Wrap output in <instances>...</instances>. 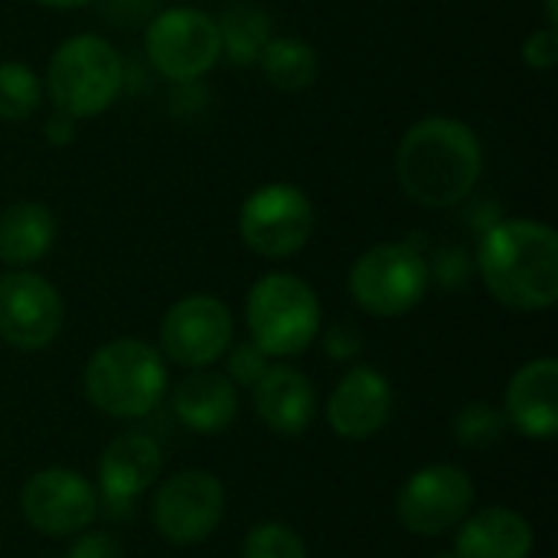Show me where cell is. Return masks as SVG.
Returning <instances> with one entry per match:
<instances>
[{"mask_svg":"<svg viewBox=\"0 0 558 558\" xmlns=\"http://www.w3.org/2000/svg\"><path fill=\"white\" fill-rule=\"evenodd\" d=\"M484 170V147L471 124L458 118L415 121L396 150L399 190L425 209H451L464 203Z\"/></svg>","mask_w":558,"mask_h":558,"instance_id":"1","label":"cell"},{"mask_svg":"<svg viewBox=\"0 0 558 558\" xmlns=\"http://www.w3.org/2000/svg\"><path fill=\"white\" fill-rule=\"evenodd\" d=\"M487 291L510 311L539 314L558 301V235L539 219H500L477 248Z\"/></svg>","mask_w":558,"mask_h":558,"instance_id":"2","label":"cell"},{"mask_svg":"<svg viewBox=\"0 0 558 558\" xmlns=\"http://www.w3.org/2000/svg\"><path fill=\"white\" fill-rule=\"evenodd\" d=\"M85 399L108 418H144L167 392V363L157 347L121 337L92 353L82 373Z\"/></svg>","mask_w":558,"mask_h":558,"instance_id":"3","label":"cell"},{"mask_svg":"<svg viewBox=\"0 0 558 558\" xmlns=\"http://www.w3.org/2000/svg\"><path fill=\"white\" fill-rule=\"evenodd\" d=\"M320 301L317 291L288 271L262 275L245 298L248 340L268 360L301 356L320 337Z\"/></svg>","mask_w":558,"mask_h":558,"instance_id":"4","label":"cell"},{"mask_svg":"<svg viewBox=\"0 0 558 558\" xmlns=\"http://www.w3.org/2000/svg\"><path fill=\"white\" fill-rule=\"evenodd\" d=\"M124 85L121 52L95 33H75L56 46L46 69V92L56 111L69 118H98L105 114Z\"/></svg>","mask_w":558,"mask_h":558,"instance_id":"5","label":"cell"},{"mask_svg":"<svg viewBox=\"0 0 558 558\" xmlns=\"http://www.w3.org/2000/svg\"><path fill=\"white\" fill-rule=\"evenodd\" d=\"M428 278V262L412 242H379L353 262L347 288L366 314L402 317L425 301Z\"/></svg>","mask_w":558,"mask_h":558,"instance_id":"6","label":"cell"},{"mask_svg":"<svg viewBox=\"0 0 558 558\" xmlns=\"http://www.w3.org/2000/svg\"><path fill=\"white\" fill-rule=\"evenodd\" d=\"M144 56L167 82L190 85L203 78L222 59L216 16L196 7L160 10L144 29Z\"/></svg>","mask_w":558,"mask_h":558,"instance_id":"7","label":"cell"},{"mask_svg":"<svg viewBox=\"0 0 558 558\" xmlns=\"http://www.w3.org/2000/svg\"><path fill=\"white\" fill-rule=\"evenodd\" d=\"M314 235V206L301 186L265 183L239 209V239L262 258H291Z\"/></svg>","mask_w":558,"mask_h":558,"instance_id":"8","label":"cell"},{"mask_svg":"<svg viewBox=\"0 0 558 558\" xmlns=\"http://www.w3.org/2000/svg\"><path fill=\"white\" fill-rule=\"evenodd\" d=\"M226 517V487L216 474L190 468L170 474L150 500L154 530L173 546L206 543Z\"/></svg>","mask_w":558,"mask_h":558,"instance_id":"9","label":"cell"},{"mask_svg":"<svg viewBox=\"0 0 558 558\" xmlns=\"http://www.w3.org/2000/svg\"><path fill=\"white\" fill-rule=\"evenodd\" d=\"M474 477L464 468L428 464L402 484L396 517L412 536H445L474 510Z\"/></svg>","mask_w":558,"mask_h":558,"instance_id":"10","label":"cell"},{"mask_svg":"<svg viewBox=\"0 0 558 558\" xmlns=\"http://www.w3.org/2000/svg\"><path fill=\"white\" fill-rule=\"evenodd\" d=\"M65 324L62 294L49 278L29 268L0 275V340L20 353H36L56 343Z\"/></svg>","mask_w":558,"mask_h":558,"instance_id":"11","label":"cell"},{"mask_svg":"<svg viewBox=\"0 0 558 558\" xmlns=\"http://www.w3.org/2000/svg\"><path fill=\"white\" fill-rule=\"evenodd\" d=\"M232 314L213 294L180 298L160 320V356L183 369H209L232 347Z\"/></svg>","mask_w":558,"mask_h":558,"instance_id":"12","label":"cell"},{"mask_svg":"<svg viewBox=\"0 0 558 558\" xmlns=\"http://www.w3.org/2000/svg\"><path fill=\"white\" fill-rule=\"evenodd\" d=\"M20 510L29 530L49 539H62L95 523L98 490L72 468H46L23 484Z\"/></svg>","mask_w":558,"mask_h":558,"instance_id":"13","label":"cell"},{"mask_svg":"<svg viewBox=\"0 0 558 558\" xmlns=\"http://www.w3.org/2000/svg\"><path fill=\"white\" fill-rule=\"evenodd\" d=\"M392 383L373 366H350L327 399V425L343 441H369L392 418Z\"/></svg>","mask_w":558,"mask_h":558,"instance_id":"14","label":"cell"},{"mask_svg":"<svg viewBox=\"0 0 558 558\" xmlns=\"http://www.w3.org/2000/svg\"><path fill=\"white\" fill-rule=\"evenodd\" d=\"M163 471V451L160 445L144 432H124L114 435L101 458H98V504H105L111 513H124L134 507L141 494H147Z\"/></svg>","mask_w":558,"mask_h":558,"instance_id":"15","label":"cell"},{"mask_svg":"<svg viewBox=\"0 0 558 558\" xmlns=\"http://www.w3.org/2000/svg\"><path fill=\"white\" fill-rule=\"evenodd\" d=\"M504 418L513 432L533 441H553L558 435V363L553 356L520 366L504 392Z\"/></svg>","mask_w":558,"mask_h":558,"instance_id":"16","label":"cell"},{"mask_svg":"<svg viewBox=\"0 0 558 558\" xmlns=\"http://www.w3.org/2000/svg\"><path fill=\"white\" fill-rule=\"evenodd\" d=\"M252 402L258 422L281 438H301L317 418L314 383L284 363L265 369V376L252 386Z\"/></svg>","mask_w":558,"mask_h":558,"instance_id":"17","label":"cell"},{"mask_svg":"<svg viewBox=\"0 0 558 558\" xmlns=\"http://www.w3.org/2000/svg\"><path fill=\"white\" fill-rule=\"evenodd\" d=\"M533 549L536 533L526 517L507 507H484L458 523L451 553L458 558H530Z\"/></svg>","mask_w":558,"mask_h":558,"instance_id":"18","label":"cell"},{"mask_svg":"<svg viewBox=\"0 0 558 558\" xmlns=\"http://www.w3.org/2000/svg\"><path fill=\"white\" fill-rule=\"evenodd\" d=\"M173 415L196 435H222L239 415V386L226 373L190 369L173 389Z\"/></svg>","mask_w":558,"mask_h":558,"instance_id":"19","label":"cell"},{"mask_svg":"<svg viewBox=\"0 0 558 558\" xmlns=\"http://www.w3.org/2000/svg\"><path fill=\"white\" fill-rule=\"evenodd\" d=\"M56 242V219L49 206L36 199L10 203L0 213V262L10 268H29L49 255Z\"/></svg>","mask_w":558,"mask_h":558,"instance_id":"20","label":"cell"},{"mask_svg":"<svg viewBox=\"0 0 558 558\" xmlns=\"http://www.w3.org/2000/svg\"><path fill=\"white\" fill-rule=\"evenodd\" d=\"M219 43H222V56L235 65H255L262 49L271 39V16L248 3V0H235L229 3L219 20Z\"/></svg>","mask_w":558,"mask_h":558,"instance_id":"21","label":"cell"},{"mask_svg":"<svg viewBox=\"0 0 558 558\" xmlns=\"http://www.w3.org/2000/svg\"><path fill=\"white\" fill-rule=\"evenodd\" d=\"M268 85L278 92H304L317 82L320 59L311 43L298 36H271L255 62Z\"/></svg>","mask_w":558,"mask_h":558,"instance_id":"22","label":"cell"},{"mask_svg":"<svg viewBox=\"0 0 558 558\" xmlns=\"http://www.w3.org/2000/svg\"><path fill=\"white\" fill-rule=\"evenodd\" d=\"M43 101V82L26 62H0V121H26Z\"/></svg>","mask_w":558,"mask_h":558,"instance_id":"23","label":"cell"},{"mask_svg":"<svg viewBox=\"0 0 558 558\" xmlns=\"http://www.w3.org/2000/svg\"><path fill=\"white\" fill-rule=\"evenodd\" d=\"M507 428L510 425H507L504 412L487 405V402H468L451 418V438L464 451H487V448H494L507 435Z\"/></svg>","mask_w":558,"mask_h":558,"instance_id":"24","label":"cell"},{"mask_svg":"<svg viewBox=\"0 0 558 558\" xmlns=\"http://www.w3.org/2000/svg\"><path fill=\"white\" fill-rule=\"evenodd\" d=\"M242 558H311L304 539L284 523H258L242 543Z\"/></svg>","mask_w":558,"mask_h":558,"instance_id":"25","label":"cell"},{"mask_svg":"<svg viewBox=\"0 0 558 558\" xmlns=\"http://www.w3.org/2000/svg\"><path fill=\"white\" fill-rule=\"evenodd\" d=\"M268 366H271V360H268L252 340H248V343H235V347L226 350V376H229L235 386L252 389V386L265 376Z\"/></svg>","mask_w":558,"mask_h":558,"instance_id":"26","label":"cell"},{"mask_svg":"<svg viewBox=\"0 0 558 558\" xmlns=\"http://www.w3.org/2000/svg\"><path fill=\"white\" fill-rule=\"evenodd\" d=\"M65 558H124V546L101 530H82L75 533Z\"/></svg>","mask_w":558,"mask_h":558,"instance_id":"27","label":"cell"},{"mask_svg":"<svg viewBox=\"0 0 558 558\" xmlns=\"http://www.w3.org/2000/svg\"><path fill=\"white\" fill-rule=\"evenodd\" d=\"M523 62L530 69H553L558 62V36L556 26H539L523 43Z\"/></svg>","mask_w":558,"mask_h":558,"instance_id":"28","label":"cell"},{"mask_svg":"<svg viewBox=\"0 0 558 558\" xmlns=\"http://www.w3.org/2000/svg\"><path fill=\"white\" fill-rule=\"evenodd\" d=\"M324 350L337 363H350L363 353V333L353 324H333L324 333Z\"/></svg>","mask_w":558,"mask_h":558,"instance_id":"29","label":"cell"},{"mask_svg":"<svg viewBox=\"0 0 558 558\" xmlns=\"http://www.w3.org/2000/svg\"><path fill=\"white\" fill-rule=\"evenodd\" d=\"M75 137V118H69L65 111H52V118L46 121V141L49 144H69Z\"/></svg>","mask_w":558,"mask_h":558,"instance_id":"30","label":"cell"},{"mask_svg":"<svg viewBox=\"0 0 558 558\" xmlns=\"http://www.w3.org/2000/svg\"><path fill=\"white\" fill-rule=\"evenodd\" d=\"M36 3L52 7V10H82V7H88L92 0H36Z\"/></svg>","mask_w":558,"mask_h":558,"instance_id":"31","label":"cell"},{"mask_svg":"<svg viewBox=\"0 0 558 558\" xmlns=\"http://www.w3.org/2000/svg\"><path fill=\"white\" fill-rule=\"evenodd\" d=\"M438 558H458V556H454V553H441V556H438Z\"/></svg>","mask_w":558,"mask_h":558,"instance_id":"32","label":"cell"}]
</instances>
